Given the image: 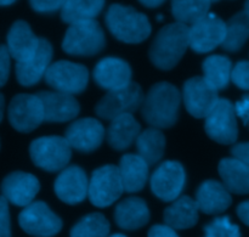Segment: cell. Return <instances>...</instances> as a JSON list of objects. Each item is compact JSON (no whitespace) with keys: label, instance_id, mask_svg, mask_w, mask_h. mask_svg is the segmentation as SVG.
<instances>
[{"label":"cell","instance_id":"cell-1","mask_svg":"<svg viewBox=\"0 0 249 237\" xmlns=\"http://www.w3.org/2000/svg\"><path fill=\"white\" fill-rule=\"evenodd\" d=\"M180 104L181 94L178 88L168 82H160L153 85L143 99L141 114L152 128H170L177 123Z\"/></svg>","mask_w":249,"mask_h":237},{"label":"cell","instance_id":"cell-2","mask_svg":"<svg viewBox=\"0 0 249 237\" xmlns=\"http://www.w3.org/2000/svg\"><path fill=\"white\" fill-rule=\"evenodd\" d=\"M190 48V27L174 22L163 27L153 39L148 56L153 65L163 71L174 68Z\"/></svg>","mask_w":249,"mask_h":237},{"label":"cell","instance_id":"cell-3","mask_svg":"<svg viewBox=\"0 0 249 237\" xmlns=\"http://www.w3.org/2000/svg\"><path fill=\"white\" fill-rule=\"evenodd\" d=\"M105 22L112 36L126 44L142 43L152 31L145 14L122 4H112L108 7Z\"/></svg>","mask_w":249,"mask_h":237},{"label":"cell","instance_id":"cell-4","mask_svg":"<svg viewBox=\"0 0 249 237\" xmlns=\"http://www.w3.org/2000/svg\"><path fill=\"white\" fill-rule=\"evenodd\" d=\"M105 45L106 36L96 19L71 24L62 41L63 51L73 56L96 55Z\"/></svg>","mask_w":249,"mask_h":237},{"label":"cell","instance_id":"cell-5","mask_svg":"<svg viewBox=\"0 0 249 237\" xmlns=\"http://www.w3.org/2000/svg\"><path fill=\"white\" fill-rule=\"evenodd\" d=\"M29 155L40 169L49 173L62 172L72 157V147L65 136H43L32 141Z\"/></svg>","mask_w":249,"mask_h":237},{"label":"cell","instance_id":"cell-6","mask_svg":"<svg viewBox=\"0 0 249 237\" xmlns=\"http://www.w3.org/2000/svg\"><path fill=\"white\" fill-rule=\"evenodd\" d=\"M123 192V182L117 165L107 164L92 172L88 192L92 206L106 208L119 200Z\"/></svg>","mask_w":249,"mask_h":237},{"label":"cell","instance_id":"cell-7","mask_svg":"<svg viewBox=\"0 0 249 237\" xmlns=\"http://www.w3.org/2000/svg\"><path fill=\"white\" fill-rule=\"evenodd\" d=\"M142 89L135 82H131L126 88L108 91L95 106L97 116L106 121H113L123 114H131L142 106Z\"/></svg>","mask_w":249,"mask_h":237},{"label":"cell","instance_id":"cell-8","mask_svg":"<svg viewBox=\"0 0 249 237\" xmlns=\"http://www.w3.org/2000/svg\"><path fill=\"white\" fill-rule=\"evenodd\" d=\"M45 82L56 91L77 95L84 91L89 82V72L80 63L57 61L51 63L45 74Z\"/></svg>","mask_w":249,"mask_h":237},{"label":"cell","instance_id":"cell-9","mask_svg":"<svg viewBox=\"0 0 249 237\" xmlns=\"http://www.w3.org/2000/svg\"><path fill=\"white\" fill-rule=\"evenodd\" d=\"M22 230L34 237H53L62 229V220L43 201H34L24 207L18 216Z\"/></svg>","mask_w":249,"mask_h":237},{"label":"cell","instance_id":"cell-10","mask_svg":"<svg viewBox=\"0 0 249 237\" xmlns=\"http://www.w3.org/2000/svg\"><path fill=\"white\" fill-rule=\"evenodd\" d=\"M7 116L12 128L19 133H31L45 122L43 102L36 94H18L12 97Z\"/></svg>","mask_w":249,"mask_h":237},{"label":"cell","instance_id":"cell-11","mask_svg":"<svg viewBox=\"0 0 249 237\" xmlns=\"http://www.w3.org/2000/svg\"><path fill=\"white\" fill-rule=\"evenodd\" d=\"M207 135L221 145L235 144L238 138L235 105L228 99H220L204 123Z\"/></svg>","mask_w":249,"mask_h":237},{"label":"cell","instance_id":"cell-12","mask_svg":"<svg viewBox=\"0 0 249 237\" xmlns=\"http://www.w3.org/2000/svg\"><path fill=\"white\" fill-rule=\"evenodd\" d=\"M186 182V173L180 162L165 161L151 175V190L163 202H174L181 195Z\"/></svg>","mask_w":249,"mask_h":237},{"label":"cell","instance_id":"cell-13","mask_svg":"<svg viewBox=\"0 0 249 237\" xmlns=\"http://www.w3.org/2000/svg\"><path fill=\"white\" fill-rule=\"evenodd\" d=\"M182 100L187 112L195 118H207L219 102L218 90L203 77L190 78L182 88Z\"/></svg>","mask_w":249,"mask_h":237},{"label":"cell","instance_id":"cell-14","mask_svg":"<svg viewBox=\"0 0 249 237\" xmlns=\"http://www.w3.org/2000/svg\"><path fill=\"white\" fill-rule=\"evenodd\" d=\"M226 36V22L214 14L190 27V48L198 54H207L223 45Z\"/></svg>","mask_w":249,"mask_h":237},{"label":"cell","instance_id":"cell-15","mask_svg":"<svg viewBox=\"0 0 249 237\" xmlns=\"http://www.w3.org/2000/svg\"><path fill=\"white\" fill-rule=\"evenodd\" d=\"M106 133L97 119L83 118L73 122L65 134L71 147L83 153L94 152L101 146Z\"/></svg>","mask_w":249,"mask_h":237},{"label":"cell","instance_id":"cell-16","mask_svg":"<svg viewBox=\"0 0 249 237\" xmlns=\"http://www.w3.org/2000/svg\"><path fill=\"white\" fill-rule=\"evenodd\" d=\"M1 196L7 202L18 207H27L33 202L40 190L39 180L33 174L12 172L1 182Z\"/></svg>","mask_w":249,"mask_h":237},{"label":"cell","instance_id":"cell-17","mask_svg":"<svg viewBox=\"0 0 249 237\" xmlns=\"http://www.w3.org/2000/svg\"><path fill=\"white\" fill-rule=\"evenodd\" d=\"M55 194L67 204H78L84 201L89 192V180L84 170L78 165H70L57 175Z\"/></svg>","mask_w":249,"mask_h":237},{"label":"cell","instance_id":"cell-18","mask_svg":"<svg viewBox=\"0 0 249 237\" xmlns=\"http://www.w3.org/2000/svg\"><path fill=\"white\" fill-rule=\"evenodd\" d=\"M94 80L99 87L108 91L121 90L131 83V68L119 57H105L94 68Z\"/></svg>","mask_w":249,"mask_h":237},{"label":"cell","instance_id":"cell-19","mask_svg":"<svg viewBox=\"0 0 249 237\" xmlns=\"http://www.w3.org/2000/svg\"><path fill=\"white\" fill-rule=\"evenodd\" d=\"M6 39L10 56L16 60L17 63L31 60L38 51L40 43V38H38L31 29V26L22 19L12 24Z\"/></svg>","mask_w":249,"mask_h":237},{"label":"cell","instance_id":"cell-20","mask_svg":"<svg viewBox=\"0 0 249 237\" xmlns=\"http://www.w3.org/2000/svg\"><path fill=\"white\" fill-rule=\"evenodd\" d=\"M53 60V46L45 38H40L38 51L29 61L16 63L17 82L22 87H33L43 77H45Z\"/></svg>","mask_w":249,"mask_h":237},{"label":"cell","instance_id":"cell-21","mask_svg":"<svg viewBox=\"0 0 249 237\" xmlns=\"http://www.w3.org/2000/svg\"><path fill=\"white\" fill-rule=\"evenodd\" d=\"M36 95L43 102L45 122L63 123L72 121L79 114V102L73 95L58 91H40Z\"/></svg>","mask_w":249,"mask_h":237},{"label":"cell","instance_id":"cell-22","mask_svg":"<svg viewBox=\"0 0 249 237\" xmlns=\"http://www.w3.org/2000/svg\"><path fill=\"white\" fill-rule=\"evenodd\" d=\"M196 203L199 212L209 216H216L225 212L232 203V197L223 182L207 180L202 182L196 192Z\"/></svg>","mask_w":249,"mask_h":237},{"label":"cell","instance_id":"cell-23","mask_svg":"<svg viewBox=\"0 0 249 237\" xmlns=\"http://www.w3.org/2000/svg\"><path fill=\"white\" fill-rule=\"evenodd\" d=\"M114 220L123 230H139L150 221V209L140 197H129L117 204Z\"/></svg>","mask_w":249,"mask_h":237},{"label":"cell","instance_id":"cell-24","mask_svg":"<svg viewBox=\"0 0 249 237\" xmlns=\"http://www.w3.org/2000/svg\"><path fill=\"white\" fill-rule=\"evenodd\" d=\"M141 134V127L133 114H123L111 121L107 129V143L112 148L123 151L136 143Z\"/></svg>","mask_w":249,"mask_h":237},{"label":"cell","instance_id":"cell-25","mask_svg":"<svg viewBox=\"0 0 249 237\" xmlns=\"http://www.w3.org/2000/svg\"><path fill=\"white\" fill-rule=\"evenodd\" d=\"M150 165L136 153H128L121 158L118 169L123 182L124 192L134 194L145 187L148 179Z\"/></svg>","mask_w":249,"mask_h":237},{"label":"cell","instance_id":"cell-26","mask_svg":"<svg viewBox=\"0 0 249 237\" xmlns=\"http://www.w3.org/2000/svg\"><path fill=\"white\" fill-rule=\"evenodd\" d=\"M198 206L189 196H181L167 207L163 214L164 224L174 230L191 229L198 223Z\"/></svg>","mask_w":249,"mask_h":237},{"label":"cell","instance_id":"cell-27","mask_svg":"<svg viewBox=\"0 0 249 237\" xmlns=\"http://www.w3.org/2000/svg\"><path fill=\"white\" fill-rule=\"evenodd\" d=\"M219 174L229 192L236 195L249 194V165L237 158H224L219 163Z\"/></svg>","mask_w":249,"mask_h":237},{"label":"cell","instance_id":"cell-28","mask_svg":"<svg viewBox=\"0 0 249 237\" xmlns=\"http://www.w3.org/2000/svg\"><path fill=\"white\" fill-rule=\"evenodd\" d=\"M135 144L138 155L148 165L158 163L164 155L165 138L160 129L148 128L141 131Z\"/></svg>","mask_w":249,"mask_h":237},{"label":"cell","instance_id":"cell-29","mask_svg":"<svg viewBox=\"0 0 249 237\" xmlns=\"http://www.w3.org/2000/svg\"><path fill=\"white\" fill-rule=\"evenodd\" d=\"M203 78L216 90L225 89L231 80L232 63L228 56L211 55L202 63Z\"/></svg>","mask_w":249,"mask_h":237},{"label":"cell","instance_id":"cell-30","mask_svg":"<svg viewBox=\"0 0 249 237\" xmlns=\"http://www.w3.org/2000/svg\"><path fill=\"white\" fill-rule=\"evenodd\" d=\"M105 1L101 0H68L61 9V19L71 24L83 21H91L102 11Z\"/></svg>","mask_w":249,"mask_h":237},{"label":"cell","instance_id":"cell-31","mask_svg":"<svg viewBox=\"0 0 249 237\" xmlns=\"http://www.w3.org/2000/svg\"><path fill=\"white\" fill-rule=\"evenodd\" d=\"M249 38V12L247 10L238 12L226 22L225 41L221 46L229 53H236Z\"/></svg>","mask_w":249,"mask_h":237},{"label":"cell","instance_id":"cell-32","mask_svg":"<svg viewBox=\"0 0 249 237\" xmlns=\"http://www.w3.org/2000/svg\"><path fill=\"white\" fill-rule=\"evenodd\" d=\"M211 4V1L206 0H199V1L177 0L172 2V14L179 23L192 26L209 15Z\"/></svg>","mask_w":249,"mask_h":237},{"label":"cell","instance_id":"cell-33","mask_svg":"<svg viewBox=\"0 0 249 237\" xmlns=\"http://www.w3.org/2000/svg\"><path fill=\"white\" fill-rule=\"evenodd\" d=\"M109 229L111 226L104 214L90 213L73 226L70 237H107Z\"/></svg>","mask_w":249,"mask_h":237},{"label":"cell","instance_id":"cell-34","mask_svg":"<svg viewBox=\"0 0 249 237\" xmlns=\"http://www.w3.org/2000/svg\"><path fill=\"white\" fill-rule=\"evenodd\" d=\"M204 237H242L240 228L229 217H218L204 226Z\"/></svg>","mask_w":249,"mask_h":237},{"label":"cell","instance_id":"cell-35","mask_svg":"<svg viewBox=\"0 0 249 237\" xmlns=\"http://www.w3.org/2000/svg\"><path fill=\"white\" fill-rule=\"evenodd\" d=\"M231 80L240 89L249 90V61H240L233 66Z\"/></svg>","mask_w":249,"mask_h":237},{"label":"cell","instance_id":"cell-36","mask_svg":"<svg viewBox=\"0 0 249 237\" xmlns=\"http://www.w3.org/2000/svg\"><path fill=\"white\" fill-rule=\"evenodd\" d=\"M0 237H11L9 202L4 196H0Z\"/></svg>","mask_w":249,"mask_h":237},{"label":"cell","instance_id":"cell-37","mask_svg":"<svg viewBox=\"0 0 249 237\" xmlns=\"http://www.w3.org/2000/svg\"><path fill=\"white\" fill-rule=\"evenodd\" d=\"M10 56L6 45H0V88L6 84L10 75Z\"/></svg>","mask_w":249,"mask_h":237},{"label":"cell","instance_id":"cell-38","mask_svg":"<svg viewBox=\"0 0 249 237\" xmlns=\"http://www.w3.org/2000/svg\"><path fill=\"white\" fill-rule=\"evenodd\" d=\"M63 2L65 1H60V0H49V1L34 0V1H31V6L36 12H53L62 9Z\"/></svg>","mask_w":249,"mask_h":237},{"label":"cell","instance_id":"cell-39","mask_svg":"<svg viewBox=\"0 0 249 237\" xmlns=\"http://www.w3.org/2000/svg\"><path fill=\"white\" fill-rule=\"evenodd\" d=\"M236 116L240 117L246 126L249 127V95H245L235 105Z\"/></svg>","mask_w":249,"mask_h":237},{"label":"cell","instance_id":"cell-40","mask_svg":"<svg viewBox=\"0 0 249 237\" xmlns=\"http://www.w3.org/2000/svg\"><path fill=\"white\" fill-rule=\"evenodd\" d=\"M148 237H179L174 229L164 225H153L148 230Z\"/></svg>","mask_w":249,"mask_h":237},{"label":"cell","instance_id":"cell-41","mask_svg":"<svg viewBox=\"0 0 249 237\" xmlns=\"http://www.w3.org/2000/svg\"><path fill=\"white\" fill-rule=\"evenodd\" d=\"M231 153H232L233 157L242 161V162L247 163L249 165V143L236 144V145L231 148Z\"/></svg>","mask_w":249,"mask_h":237},{"label":"cell","instance_id":"cell-42","mask_svg":"<svg viewBox=\"0 0 249 237\" xmlns=\"http://www.w3.org/2000/svg\"><path fill=\"white\" fill-rule=\"evenodd\" d=\"M237 216L246 225L249 226V201L242 202L237 207Z\"/></svg>","mask_w":249,"mask_h":237},{"label":"cell","instance_id":"cell-43","mask_svg":"<svg viewBox=\"0 0 249 237\" xmlns=\"http://www.w3.org/2000/svg\"><path fill=\"white\" fill-rule=\"evenodd\" d=\"M163 2H164L163 0H142V1H140V4L148 7V9H155V7L160 6Z\"/></svg>","mask_w":249,"mask_h":237},{"label":"cell","instance_id":"cell-44","mask_svg":"<svg viewBox=\"0 0 249 237\" xmlns=\"http://www.w3.org/2000/svg\"><path fill=\"white\" fill-rule=\"evenodd\" d=\"M4 106H5L4 95L0 92V122L2 121V117H4Z\"/></svg>","mask_w":249,"mask_h":237},{"label":"cell","instance_id":"cell-45","mask_svg":"<svg viewBox=\"0 0 249 237\" xmlns=\"http://www.w3.org/2000/svg\"><path fill=\"white\" fill-rule=\"evenodd\" d=\"M12 4H15L14 0H0V6H9Z\"/></svg>","mask_w":249,"mask_h":237},{"label":"cell","instance_id":"cell-46","mask_svg":"<svg viewBox=\"0 0 249 237\" xmlns=\"http://www.w3.org/2000/svg\"><path fill=\"white\" fill-rule=\"evenodd\" d=\"M109 237H126V236L123 235V234H114V235H112Z\"/></svg>","mask_w":249,"mask_h":237},{"label":"cell","instance_id":"cell-47","mask_svg":"<svg viewBox=\"0 0 249 237\" xmlns=\"http://www.w3.org/2000/svg\"><path fill=\"white\" fill-rule=\"evenodd\" d=\"M245 10H247V11L249 12V1L246 2V9Z\"/></svg>","mask_w":249,"mask_h":237},{"label":"cell","instance_id":"cell-48","mask_svg":"<svg viewBox=\"0 0 249 237\" xmlns=\"http://www.w3.org/2000/svg\"><path fill=\"white\" fill-rule=\"evenodd\" d=\"M157 19H158V21H162V19H163V16H162V15H158V16H157Z\"/></svg>","mask_w":249,"mask_h":237}]
</instances>
